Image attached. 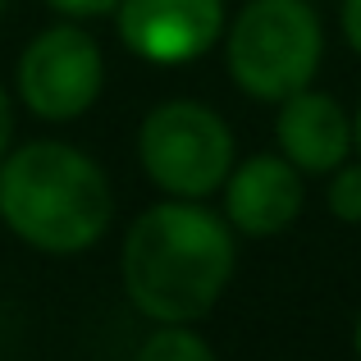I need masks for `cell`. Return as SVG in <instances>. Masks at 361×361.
<instances>
[{
    "label": "cell",
    "instance_id": "cell-11",
    "mask_svg": "<svg viewBox=\"0 0 361 361\" xmlns=\"http://www.w3.org/2000/svg\"><path fill=\"white\" fill-rule=\"evenodd\" d=\"M55 9H64V14H106V9H115L119 0H51Z\"/></svg>",
    "mask_w": 361,
    "mask_h": 361
},
{
    "label": "cell",
    "instance_id": "cell-6",
    "mask_svg": "<svg viewBox=\"0 0 361 361\" xmlns=\"http://www.w3.org/2000/svg\"><path fill=\"white\" fill-rule=\"evenodd\" d=\"M220 0H123L119 37L151 64H183L220 37Z\"/></svg>",
    "mask_w": 361,
    "mask_h": 361
},
{
    "label": "cell",
    "instance_id": "cell-12",
    "mask_svg": "<svg viewBox=\"0 0 361 361\" xmlns=\"http://www.w3.org/2000/svg\"><path fill=\"white\" fill-rule=\"evenodd\" d=\"M343 32H348V42L361 51V0H343Z\"/></svg>",
    "mask_w": 361,
    "mask_h": 361
},
{
    "label": "cell",
    "instance_id": "cell-5",
    "mask_svg": "<svg viewBox=\"0 0 361 361\" xmlns=\"http://www.w3.org/2000/svg\"><path fill=\"white\" fill-rule=\"evenodd\" d=\"M18 92L42 119H78L101 92V51L82 27H46L18 60Z\"/></svg>",
    "mask_w": 361,
    "mask_h": 361
},
{
    "label": "cell",
    "instance_id": "cell-13",
    "mask_svg": "<svg viewBox=\"0 0 361 361\" xmlns=\"http://www.w3.org/2000/svg\"><path fill=\"white\" fill-rule=\"evenodd\" d=\"M9 133H14V110H9L5 87H0V156H5V147H9Z\"/></svg>",
    "mask_w": 361,
    "mask_h": 361
},
{
    "label": "cell",
    "instance_id": "cell-2",
    "mask_svg": "<svg viewBox=\"0 0 361 361\" xmlns=\"http://www.w3.org/2000/svg\"><path fill=\"white\" fill-rule=\"evenodd\" d=\"M0 215L42 252H82L110 224V183L82 151L27 142L0 169Z\"/></svg>",
    "mask_w": 361,
    "mask_h": 361
},
{
    "label": "cell",
    "instance_id": "cell-15",
    "mask_svg": "<svg viewBox=\"0 0 361 361\" xmlns=\"http://www.w3.org/2000/svg\"><path fill=\"white\" fill-rule=\"evenodd\" d=\"M357 147H361V115H357Z\"/></svg>",
    "mask_w": 361,
    "mask_h": 361
},
{
    "label": "cell",
    "instance_id": "cell-10",
    "mask_svg": "<svg viewBox=\"0 0 361 361\" xmlns=\"http://www.w3.org/2000/svg\"><path fill=\"white\" fill-rule=\"evenodd\" d=\"M329 211L348 224H361V160L357 165H338L334 183H329Z\"/></svg>",
    "mask_w": 361,
    "mask_h": 361
},
{
    "label": "cell",
    "instance_id": "cell-1",
    "mask_svg": "<svg viewBox=\"0 0 361 361\" xmlns=\"http://www.w3.org/2000/svg\"><path fill=\"white\" fill-rule=\"evenodd\" d=\"M233 274V238L220 215L188 202L151 206L123 243V283L151 320H197Z\"/></svg>",
    "mask_w": 361,
    "mask_h": 361
},
{
    "label": "cell",
    "instance_id": "cell-14",
    "mask_svg": "<svg viewBox=\"0 0 361 361\" xmlns=\"http://www.w3.org/2000/svg\"><path fill=\"white\" fill-rule=\"evenodd\" d=\"M357 353H361V320H357Z\"/></svg>",
    "mask_w": 361,
    "mask_h": 361
},
{
    "label": "cell",
    "instance_id": "cell-4",
    "mask_svg": "<svg viewBox=\"0 0 361 361\" xmlns=\"http://www.w3.org/2000/svg\"><path fill=\"white\" fill-rule=\"evenodd\" d=\"M137 151L147 174L174 197H206L233 165V137L224 119L192 101H169L151 110Z\"/></svg>",
    "mask_w": 361,
    "mask_h": 361
},
{
    "label": "cell",
    "instance_id": "cell-3",
    "mask_svg": "<svg viewBox=\"0 0 361 361\" xmlns=\"http://www.w3.org/2000/svg\"><path fill=\"white\" fill-rule=\"evenodd\" d=\"M320 23L307 0H252L229 32V69L261 101H288L320 64Z\"/></svg>",
    "mask_w": 361,
    "mask_h": 361
},
{
    "label": "cell",
    "instance_id": "cell-9",
    "mask_svg": "<svg viewBox=\"0 0 361 361\" xmlns=\"http://www.w3.org/2000/svg\"><path fill=\"white\" fill-rule=\"evenodd\" d=\"M137 361H215V353L192 334V329L169 325V329H160V334H151L147 343H142Z\"/></svg>",
    "mask_w": 361,
    "mask_h": 361
},
{
    "label": "cell",
    "instance_id": "cell-8",
    "mask_svg": "<svg viewBox=\"0 0 361 361\" xmlns=\"http://www.w3.org/2000/svg\"><path fill=\"white\" fill-rule=\"evenodd\" d=\"M302 211V178L293 160L252 156L229 183V215L243 233H279Z\"/></svg>",
    "mask_w": 361,
    "mask_h": 361
},
{
    "label": "cell",
    "instance_id": "cell-7",
    "mask_svg": "<svg viewBox=\"0 0 361 361\" xmlns=\"http://www.w3.org/2000/svg\"><path fill=\"white\" fill-rule=\"evenodd\" d=\"M279 142H283V156L293 160L298 169L307 174H329V169L343 165L348 147H353V123L338 110L334 97L325 92H293L279 110Z\"/></svg>",
    "mask_w": 361,
    "mask_h": 361
}]
</instances>
